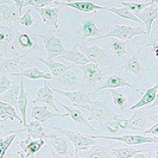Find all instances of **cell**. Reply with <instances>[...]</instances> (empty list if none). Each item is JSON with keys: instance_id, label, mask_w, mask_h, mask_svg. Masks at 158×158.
Instances as JSON below:
<instances>
[{"instance_id": "obj_1", "label": "cell", "mask_w": 158, "mask_h": 158, "mask_svg": "<svg viewBox=\"0 0 158 158\" xmlns=\"http://www.w3.org/2000/svg\"><path fill=\"white\" fill-rule=\"evenodd\" d=\"M74 107H81L86 109L90 115L88 117V120H95L100 127H103L104 122H107L110 120H115L116 118L123 117V114H116L110 108L107 100L100 101L94 100L90 105H73Z\"/></svg>"}, {"instance_id": "obj_2", "label": "cell", "mask_w": 158, "mask_h": 158, "mask_svg": "<svg viewBox=\"0 0 158 158\" xmlns=\"http://www.w3.org/2000/svg\"><path fill=\"white\" fill-rule=\"evenodd\" d=\"M115 120L117 121L121 130L128 128L133 131L143 133V131L146 128H149L154 123L157 122V114L153 117L141 110L136 109L132 117L128 119H123L122 117H120L116 118Z\"/></svg>"}, {"instance_id": "obj_3", "label": "cell", "mask_w": 158, "mask_h": 158, "mask_svg": "<svg viewBox=\"0 0 158 158\" xmlns=\"http://www.w3.org/2000/svg\"><path fill=\"white\" fill-rule=\"evenodd\" d=\"M39 35L27 31L19 32L12 41L11 48L15 56H25L35 50H41L39 47Z\"/></svg>"}, {"instance_id": "obj_4", "label": "cell", "mask_w": 158, "mask_h": 158, "mask_svg": "<svg viewBox=\"0 0 158 158\" xmlns=\"http://www.w3.org/2000/svg\"><path fill=\"white\" fill-rule=\"evenodd\" d=\"M52 157H74L75 147L68 137L53 135L48 144Z\"/></svg>"}, {"instance_id": "obj_5", "label": "cell", "mask_w": 158, "mask_h": 158, "mask_svg": "<svg viewBox=\"0 0 158 158\" xmlns=\"http://www.w3.org/2000/svg\"><path fill=\"white\" fill-rule=\"evenodd\" d=\"M137 35H146V31L141 27H132L127 25H114L113 30H111L109 33L105 35L98 36L96 38H90L87 40L85 43L86 44L91 41H95L98 40L106 39V38H116L118 40H132L135 36Z\"/></svg>"}, {"instance_id": "obj_6", "label": "cell", "mask_w": 158, "mask_h": 158, "mask_svg": "<svg viewBox=\"0 0 158 158\" xmlns=\"http://www.w3.org/2000/svg\"><path fill=\"white\" fill-rule=\"evenodd\" d=\"M39 37L43 40L45 50L48 54V60H53L56 57H61L69 51L63 47L62 40L56 37L53 31L40 33Z\"/></svg>"}, {"instance_id": "obj_7", "label": "cell", "mask_w": 158, "mask_h": 158, "mask_svg": "<svg viewBox=\"0 0 158 158\" xmlns=\"http://www.w3.org/2000/svg\"><path fill=\"white\" fill-rule=\"evenodd\" d=\"M53 130H56L60 134L68 137L75 147V154L78 153L79 151L88 150L92 145H95V142H96L95 139L92 138V136L90 135L76 133L74 131L66 130L62 127H54Z\"/></svg>"}, {"instance_id": "obj_8", "label": "cell", "mask_w": 158, "mask_h": 158, "mask_svg": "<svg viewBox=\"0 0 158 158\" xmlns=\"http://www.w3.org/2000/svg\"><path fill=\"white\" fill-rule=\"evenodd\" d=\"M83 87H85L83 79L80 78V77L77 76L75 71L70 69L65 71L62 76L58 77L56 86V88L57 89L60 90L67 89L69 91L81 90Z\"/></svg>"}, {"instance_id": "obj_9", "label": "cell", "mask_w": 158, "mask_h": 158, "mask_svg": "<svg viewBox=\"0 0 158 158\" xmlns=\"http://www.w3.org/2000/svg\"><path fill=\"white\" fill-rule=\"evenodd\" d=\"M94 139H106L124 142L127 145H141L147 143H157V137L141 135H124L120 136H106V135H91Z\"/></svg>"}, {"instance_id": "obj_10", "label": "cell", "mask_w": 158, "mask_h": 158, "mask_svg": "<svg viewBox=\"0 0 158 158\" xmlns=\"http://www.w3.org/2000/svg\"><path fill=\"white\" fill-rule=\"evenodd\" d=\"M78 68L83 72V81L85 86H88L90 90L94 88L97 84L101 81L103 72L98 64L90 62L83 66H78Z\"/></svg>"}, {"instance_id": "obj_11", "label": "cell", "mask_w": 158, "mask_h": 158, "mask_svg": "<svg viewBox=\"0 0 158 158\" xmlns=\"http://www.w3.org/2000/svg\"><path fill=\"white\" fill-rule=\"evenodd\" d=\"M19 30L15 26L10 23L6 26H1L0 27V51L1 57L6 56L7 58V48L9 44L16 39Z\"/></svg>"}, {"instance_id": "obj_12", "label": "cell", "mask_w": 158, "mask_h": 158, "mask_svg": "<svg viewBox=\"0 0 158 158\" xmlns=\"http://www.w3.org/2000/svg\"><path fill=\"white\" fill-rule=\"evenodd\" d=\"M24 56H14L12 58H1L0 69L1 74L12 76L13 74L19 73L23 70L27 64L26 61H21Z\"/></svg>"}, {"instance_id": "obj_13", "label": "cell", "mask_w": 158, "mask_h": 158, "mask_svg": "<svg viewBox=\"0 0 158 158\" xmlns=\"http://www.w3.org/2000/svg\"><path fill=\"white\" fill-rule=\"evenodd\" d=\"M52 89L57 94L67 98L69 101L73 103V105H90L93 102L90 98V93H88L82 89L77 90H72V91L60 90L56 87H52Z\"/></svg>"}, {"instance_id": "obj_14", "label": "cell", "mask_w": 158, "mask_h": 158, "mask_svg": "<svg viewBox=\"0 0 158 158\" xmlns=\"http://www.w3.org/2000/svg\"><path fill=\"white\" fill-rule=\"evenodd\" d=\"M18 133H27L32 136V138L36 140V139H40V138H46L49 139L52 137L53 135H47L45 132V127H42L39 120L36 119H32L30 123L27 124L24 128L17 130H11L9 132V135L11 134H18Z\"/></svg>"}, {"instance_id": "obj_15", "label": "cell", "mask_w": 158, "mask_h": 158, "mask_svg": "<svg viewBox=\"0 0 158 158\" xmlns=\"http://www.w3.org/2000/svg\"><path fill=\"white\" fill-rule=\"evenodd\" d=\"M54 93H55V91L52 89L50 84H48L47 81H44L43 86L36 91L37 98L34 99L32 103L33 104L38 103V102L44 103V104H47L49 106H51L57 113H60V111L56 105V99L54 98Z\"/></svg>"}, {"instance_id": "obj_16", "label": "cell", "mask_w": 158, "mask_h": 158, "mask_svg": "<svg viewBox=\"0 0 158 158\" xmlns=\"http://www.w3.org/2000/svg\"><path fill=\"white\" fill-rule=\"evenodd\" d=\"M141 22L143 23L146 27V35L148 39L150 35V33L152 31V23L155 19H157L158 18V5L157 1H156L153 5L147 7L143 11L135 14Z\"/></svg>"}, {"instance_id": "obj_17", "label": "cell", "mask_w": 158, "mask_h": 158, "mask_svg": "<svg viewBox=\"0 0 158 158\" xmlns=\"http://www.w3.org/2000/svg\"><path fill=\"white\" fill-rule=\"evenodd\" d=\"M55 5L56 6H69L71 7L73 9H76L79 11H83V12H95L98 10L104 11V10H107L108 7L106 6H99L95 5L94 3H92L91 1H69V2H63V1H56L55 0L54 2Z\"/></svg>"}, {"instance_id": "obj_18", "label": "cell", "mask_w": 158, "mask_h": 158, "mask_svg": "<svg viewBox=\"0 0 158 158\" xmlns=\"http://www.w3.org/2000/svg\"><path fill=\"white\" fill-rule=\"evenodd\" d=\"M121 87H129L137 92H140V90L135 88V86L130 85L124 77L118 76V75H112V76L108 77L107 79L106 80V82L103 83L93 93H90V96L95 95L97 92L100 90H104V89H110L111 90V89H116V88H121Z\"/></svg>"}, {"instance_id": "obj_19", "label": "cell", "mask_w": 158, "mask_h": 158, "mask_svg": "<svg viewBox=\"0 0 158 158\" xmlns=\"http://www.w3.org/2000/svg\"><path fill=\"white\" fill-rule=\"evenodd\" d=\"M45 141L42 138L34 140L32 136L27 134V138L22 141H17V144L21 148V150L25 153L26 157H34L35 153H37L40 149V148L44 145Z\"/></svg>"}, {"instance_id": "obj_20", "label": "cell", "mask_w": 158, "mask_h": 158, "mask_svg": "<svg viewBox=\"0 0 158 158\" xmlns=\"http://www.w3.org/2000/svg\"><path fill=\"white\" fill-rule=\"evenodd\" d=\"M77 48L80 49L81 53H83L90 62L95 64H98L102 62V60L107 55V51L102 49L97 45L88 47L84 44H77Z\"/></svg>"}, {"instance_id": "obj_21", "label": "cell", "mask_w": 158, "mask_h": 158, "mask_svg": "<svg viewBox=\"0 0 158 158\" xmlns=\"http://www.w3.org/2000/svg\"><path fill=\"white\" fill-rule=\"evenodd\" d=\"M68 116L69 113L63 114V113H51L48 107L41 106H34L32 107V112H31V118L39 120L40 123H45L47 120L51 118H65Z\"/></svg>"}, {"instance_id": "obj_22", "label": "cell", "mask_w": 158, "mask_h": 158, "mask_svg": "<svg viewBox=\"0 0 158 158\" xmlns=\"http://www.w3.org/2000/svg\"><path fill=\"white\" fill-rule=\"evenodd\" d=\"M62 7H44V8H36V11H38L39 15L43 20L46 25L53 26L55 28L58 29V16L59 12L61 11Z\"/></svg>"}, {"instance_id": "obj_23", "label": "cell", "mask_w": 158, "mask_h": 158, "mask_svg": "<svg viewBox=\"0 0 158 158\" xmlns=\"http://www.w3.org/2000/svg\"><path fill=\"white\" fill-rule=\"evenodd\" d=\"M112 146L109 147H100L92 145L91 148L86 151H79L75 154L74 157H113L112 153Z\"/></svg>"}, {"instance_id": "obj_24", "label": "cell", "mask_w": 158, "mask_h": 158, "mask_svg": "<svg viewBox=\"0 0 158 158\" xmlns=\"http://www.w3.org/2000/svg\"><path fill=\"white\" fill-rule=\"evenodd\" d=\"M0 11H1V18H0L1 23L7 24L9 22H19V19L21 18L19 14V11L13 1L11 6H6L1 4Z\"/></svg>"}, {"instance_id": "obj_25", "label": "cell", "mask_w": 158, "mask_h": 158, "mask_svg": "<svg viewBox=\"0 0 158 158\" xmlns=\"http://www.w3.org/2000/svg\"><path fill=\"white\" fill-rule=\"evenodd\" d=\"M56 104L61 106L62 107L64 108L68 112L69 116L71 118V119L73 120L74 122H76L77 124L85 126V127H88L91 131L96 132V129L93 128L92 126H90V124L89 123V120L85 118V116H84V114L82 113V112L79 109H77V108L75 107H70V106H67L63 105V104H62L61 102H59L58 100H56Z\"/></svg>"}, {"instance_id": "obj_26", "label": "cell", "mask_w": 158, "mask_h": 158, "mask_svg": "<svg viewBox=\"0 0 158 158\" xmlns=\"http://www.w3.org/2000/svg\"><path fill=\"white\" fill-rule=\"evenodd\" d=\"M61 58L67 60L69 62H71L74 64H76L77 66H83V65H85V64L90 62V60L85 56L83 53H81L78 50L77 43L74 44L71 50H69L65 55L62 56Z\"/></svg>"}, {"instance_id": "obj_27", "label": "cell", "mask_w": 158, "mask_h": 158, "mask_svg": "<svg viewBox=\"0 0 158 158\" xmlns=\"http://www.w3.org/2000/svg\"><path fill=\"white\" fill-rule=\"evenodd\" d=\"M19 93H20V85L14 84L12 85L11 89L6 90L5 93L1 94L0 99L1 101L6 102L11 104V106H13L16 108L18 113L20 115L19 113Z\"/></svg>"}, {"instance_id": "obj_28", "label": "cell", "mask_w": 158, "mask_h": 158, "mask_svg": "<svg viewBox=\"0 0 158 158\" xmlns=\"http://www.w3.org/2000/svg\"><path fill=\"white\" fill-rule=\"evenodd\" d=\"M120 69H123L126 72H130L134 74L135 76L141 77V71L143 70V67L141 64L139 54H135L132 56L129 57L124 64L121 66Z\"/></svg>"}, {"instance_id": "obj_29", "label": "cell", "mask_w": 158, "mask_h": 158, "mask_svg": "<svg viewBox=\"0 0 158 158\" xmlns=\"http://www.w3.org/2000/svg\"><path fill=\"white\" fill-rule=\"evenodd\" d=\"M101 31L97 27L94 19H82V40L89 37L96 38L100 36Z\"/></svg>"}, {"instance_id": "obj_30", "label": "cell", "mask_w": 158, "mask_h": 158, "mask_svg": "<svg viewBox=\"0 0 158 158\" xmlns=\"http://www.w3.org/2000/svg\"><path fill=\"white\" fill-rule=\"evenodd\" d=\"M111 94L113 97V100L114 105L118 107L121 114L125 115L127 113L128 106H127V99L125 94L124 90L121 88L111 89Z\"/></svg>"}, {"instance_id": "obj_31", "label": "cell", "mask_w": 158, "mask_h": 158, "mask_svg": "<svg viewBox=\"0 0 158 158\" xmlns=\"http://www.w3.org/2000/svg\"><path fill=\"white\" fill-rule=\"evenodd\" d=\"M37 59L39 60L40 62H43L46 66L49 69L52 77H59L65 71H67V70L72 68V66H69V65L63 64V63H61V62H56L53 61V60H44L41 57H38Z\"/></svg>"}, {"instance_id": "obj_32", "label": "cell", "mask_w": 158, "mask_h": 158, "mask_svg": "<svg viewBox=\"0 0 158 158\" xmlns=\"http://www.w3.org/2000/svg\"><path fill=\"white\" fill-rule=\"evenodd\" d=\"M11 77H25L32 80H39V79H44L48 80L52 79V75L50 73H46L45 71H42L36 67L30 68L28 69H25L19 73L13 74Z\"/></svg>"}, {"instance_id": "obj_33", "label": "cell", "mask_w": 158, "mask_h": 158, "mask_svg": "<svg viewBox=\"0 0 158 158\" xmlns=\"http://www.w3.org/2000/svg\"><path fill=\"white\" fill-rule=\"evenodd\" d=\"M157 84L156 85H154L152 88L148 89L146 90V92L143 94V96L141 97V99L137 102L135 105H134L133 106L130 107V110H136V109L143 107V106H145L147 105H149L150 103H152L157 98Z\"/></svg>"}, {"instance_id": "obj_34", "label": "cell", "mask_w": 158, "mask_h": 158, "mask_svg": "<svg viewBox=\"0 0 158 158\" xmlns=\"http://www.w3.org/2000/svg\"><path fill=\"white\" fill-rule=\"evenodd\" d=\"M112 153L113 156L115 158H131L135 157L138 153L146 152V149H135L133 148H115V145L112 146Z\"/></svg>"}, {"instance_id": "obj_35", "label": "cell", "mask_w": 158, "mask_h": 158, "mask_svg": "<svg viewBox=\"0 0 158 158\" xmlns=\"http://www.w3.org/2000/svg\"><path fill=\"white\" fill-rule=\"evenodd\" d=\"M20 93H19V109L20 116L23 118L24 121V127L27 126V107L28 105V99H27V94L25 90V86H24V81L23 79L20 80Z\"/></svg>"}, {"instance_id": "obj_36", "label": "cell", "mask_w": 158, "mask_h": 158, "mask_svg": "<svg viewBox=\"0 0 158 158\" xmlns=\"http://www.w3.org/2000/svg\"><path fill=\"white\" fill-rule=\"evenodd\" d=\"M106 11L113 12L114 14L118 15V17L121 18V19L133 20V21H135L137 23H142L132 11L128 10L125 6H123V7H114V6H113V7H110V8L108 7V9Z\"/></svg>"}, {"instance_id": "obj_37", "label": "cell", "mask_w": 158, "mask_h": 158, "mask_svg": "<svg viewBox=\"0 0 158 158\" xmlns=\"http://www.w3.org/2000/svg\"><path fill=\"white\" fill-rule=\"evenodd\" d=\"M112 39H113V40L109 45L113 50V56L116 58H118V60H120L122 56L127 53V42L122 40H118L116 39V38H112Z\"/></svg>"}, {"instance_id": "obj_38", "label": "cell", "mask_w": 158, "mask_h": 158, "mask_svg": "<svg viewBox=\"0 0 158 158\" xmlns=\"http://www.w3.org/2000/svg\"><path fill=\"white\" fill-rule=\"evenodd\" d=\"M156 2V0L151 1H144V2H121V5L125 7H127L128 10L134 11V14L140 13L146 9L147 7L150 6Z\"/></svg>"}, {"instance_id": "obj_39", "label": "cell", "mask_w": 158, "mask_h": 158, "mask_svg": "<svg viewBox=\"0 0 158 158\" xmlns=\"http://www.w3.org/2000/svg\"><path fill=\"white\" fill-rule=\"evenodd\" d=\"M16 137H17V134H11L10 135L6 136V138H1V140H0V150H1L0 156L1 158L5 156L7 149L12 144V142L16 139Z\"/></svg>"}, {"instance_id": "obj_40", "label": "cell", "mask_w": 158, "mask_h": 158, "mask_svg": "<svg viewBox=\"0 0 158 158\" xmlns=\"http://www.w3.org/2000/svg\"><path fill=\"white\" fill-rule=\"evenodd\" d=\"M0 107L2 108V109H4L5 112H6L7 114H9L10 116H11L12 118H14L15 119L19 120V124L24 125L23 118H21L19 117V113H18L16 108L14 107L13 106H11V104L6 103V102L1 101L0 102Z\"/></svg>"}, {"instance_id": "obj_41", "label": "cell", "mask_w": 158, "mask_h": 158, "mask_svg": "<svg viewBox=\"0 0 158 158\" xmlns=\"http://www.w3.org/2000/svg\"><path fill=\"white\" fill-rule=\"evenodd\" d=\"M155 47V46H158L157 44V27H156L155 28L153 29V31H151L150 35L148 39L145 40V41L142 43L141 48L138 51V54L141 52L142 49H144L147 47Z\"/></svg>"}, {"instance_id": "obj_42", "label": "cell", "mask_w": 158, "mask_h": 158, "mask_svg": "<svg viewBox=\"0 0 158 158\" xmlns=\"http://www.w3.org/2000/svg\"><path fill=\"white\" fill-rule=\"evenodd\" d=\"M31 13H32V9L29 8L23 14L22 17L19 19V20L18 23L19 25L23 26V27H29L33 26L34 22V19L32 17V14Z\"/></svg>"}, {"instance_id": "obj_43", "label": "cell", "mask_w": 158, "mask_h": 158, "mask_svg": "<svg viewBox=\"0 0 158 158\" xmlns=\"http://www.w3.org/2000/svg\"><path fill=\"white\" fill-rule=\"evenodd\" d=\"M55 0H26L25 6H33L35 8H44L54 4Z\"/></svg>"}, {"instance_id": "obj_44", "label": "cell", "mask_w": 158, "mask_h": 158, "mask_svg": "<svg viewBox=\"0 0 158 158\" xmlns=\"http://www.w3.org/2000/svg\"><path fill=\"white\" fill-rule=\"evenodd\" d=\"M13 85H14L13 82L7 77V75L1 74V77H0V93L1 94L5 93L6 90L11 89Z\"/></svg>"}, {"instance_id": "obj_45", "label": "cell", "mask_w": 158, "mask_h": 158, "mask_svg": "<svg viewBox=\"0 0 158 158\" xmlns=\"http://www.w3.org/2000/svg\"><path fill=\"white\" fill-rule=\"evenodd\" d=\"M106 127H107L108 131L112 134H116L118 130L120 129L119 126L117 123L116 120H110L107 121V125H106Z\"/></svg>"}, {"instance_id": "obj_46", "label": "cell", "mask_w": 158, "mask_h": 158, "mask_svg": "<svg viewBox=\"0 0 158 158\" xmlns=\"http://www.w3.org/2000/svg\"><path fill=\"white\" fill-rule=\"evenodd\" d=\"M143 134H153L154 135L157 137L158 135V123L156 122L155 124L150 127V128L143 131Z\"/></svg>"}, {"instance_id": "obj_47", "label": "cell", "mask_w": 158, "mask_h": 158, "mask_svg": "<svg viewBox=\"0 0 158 158\" xmlns=\"http://www.w3.org/2000/svg\"><path fill=\"white\" fill-rule=\"evenodd\" d=\"M0 119H1V121H6L7 119H10L11 121H13L15 118H12L11 116H10L9 114H7V113L5 112V110L4 109H0Z\"/></svg>"}, {"instance_id": "obj_48", "label": "cell", "mask_w": 158, "mask_h": 158, "mask_svg": "<svg viewBox=\"0 0 158 158\" xmlns=\"http://www.w3.org/2000/svg\"><path fill=\"white\" fill-rule=\"evenodd\" d=\"M15 3V5L18 7L19 11V14L20 16L22 17V9L23 7L25 6V4H26V0H17V1H13Z\"/></svg>"}, {"instance_id": "obj_49", "label": "cell", "mask_w": 158, "mask_h": 158, "mask_svg": "<svg viewBox=\"0 0 158 158\" xmlns=\"http://www.w3.org/2000/svg\"><path fill=\"white\" fill-rule=\"evenodd\" d=\"M152 103H153V104L151 105V106H149L148 107H147L148 110H149V109H151V108L156 107V106L157 107V98H156V99H155V100H154Z\"/></svg>"}]
</instances>
